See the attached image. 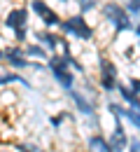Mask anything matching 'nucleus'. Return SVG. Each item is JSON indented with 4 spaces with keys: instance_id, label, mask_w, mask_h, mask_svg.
I'll use <instances>...</instances> for the list:
<instances>
[{
    "instance_id": "6",
    "label": "nucleus",
    "mask_w": 140,
    "mask_h": 152,
    "mask_svg": "<svg viewBox=\"0 0 140 152\" xmlns=\"http://www.w3.org/2000/svg\"><path fill=\"white\" fill-rule=\"evenodd\" d=\"M28 7H30V12L33 14H38V19L42 21V26L44 28H59L61 26V14L56 10H52L49 5H47V0H30L28 2Z\"/></svg>"
},
{
    "instance_id": "17",
    "label": "nucleus",
    "mask_w": 140,
    "mask_h": 152,
    "mask_svg": "<svg viewBox=\"0 0 140 152\" xmlns=\"http://www.w3.org/2000/svg\"><path fill=\"white\" fill-rule=\"evenodd\" d=\"M124 7L128 10V14H131V17H140V0H126V2H124Z\"/></svg>"
},
{
    "instance_id": "1",
    "label": "nucleus",
    "mask_w": 140,
    "mask_h": 152,
    "mask_svg": "<svg viewBox=\"0 0 140 152\" xmlns=\"http://www.w3.org/2000/svg\"><path fill=\"white\" fill-rule=\"evenodd\" d=\"M100 17L105 23H110L112 26V31L115 33H126V31H133L136 26H133V17L128 14V10L117 2V0H107V2H103L100 5Z\"/></svg>"
},
{
    "instance_id": "11",
    "label": "nucleus",
    "mask_w": 140,
    "mask_h": 152,
    "mask_svg": "<svg viewBox=\"0 0 140 152\" xmlns=\"http://www.w3.org/2000/svg\"><path fill=\"white\" fill-rule=\"evenodd\" d=\"M89 148L94 152H115L112 145H110V140L103 138V133H94V136L89 138Z\"/></svg>"
},
{
    "instance_id": "7",
    "label": "nucleus",
    "mask_w": 140,
    "mask_h": 152,
    "mask_svg": "<svg viewBox=\"0 0 140 152\" xmlns=\"http://www.w3.org/2000/svg\"><path fill=\"white\" fill-rule=\"evenodd\" d=\"M5 61H7L9 68H14V70H26V68H30V58L26 56V52L21 49L19 45L5 49Z\"/></svg>"
},
{
    "instance_id": "14",
    "label": "nucleus",
    "mask_w": 140,
    "mask_h": 152,
    "mask_svg": "<svg viewBox=\"0 0 140 152\" xmlns=\"http://www.w3.org/2000/svg\"><path fill=\"white\" fill-rule=\"evenodd\" d=\"M12 82H19V84H23L26 89H33L30 82H28L26 77H21L19 73H5V75H0V87H2V84H12Z\"/></svg>"
},
{
    "instance_id": "5",
    "label": "nucleus",
    "mask_w": 140,
    "mask_h": 152,
    "mask_svg": "<svg viewBox=\"0 0 140 152\" xmlns=\"http://www.w3.org/2000/svg\"><path fill=\"white\" fill-rule=\"evenodd\" d=\"M98 73H100L98 82H100V87H103V91H115V89L119 87V70H117V66L107 56H100Z\"/></svg>"
},
{
    "instance_id": "18",
    "label": "nucleus",
    "mask_w": 140,
    "mask_h": 152,
    "mask_svg": "<svg viewBox=\"0 0 140 152\" xmlns=\"http://www.w3.org/2000/svg\"><path fill=\"white\" fill-rule=\"evenodd\" d=\"M19 152H47V150H42L40 145H33V143H23V145H19Z\"/></svg>"
},
{
    "instance_id": "19",
    "label": "nucleus",
    "mask_w": 140,
    "mask_h": 152,
    "mask_svg": "<svg viewBox=\"0 0 140 152\" xmlns=\"http://www.w3.org/2000/svg\"><path fill=\"white\" fill-rule=\"evenodd\" d=\"M63 119H65V113H61L59 117H52V126H54V129H59V126H61V122H63Z\"/></svg>"
},
{
    "instance_id": "10",
    "label": "nucleus",
    "mask_w": 140,
    "mask_h": 152,
    "mask_svg": "<svg viewBox=\"0 0 140 152\" xmlns=\"http://www.w3.org/2000/svg\"><path fill=\"white\" fill-rule=\"evenodd\" d=\"M68 96L73 98V103L77 105V110H80L82 115H86V117H94V105H91V103H89V101H86V98H84L80 91L70 89V91H68Z\"/></svg>"
},
{
    "instance_id": "8",
    "label": "nucleus",
    "mask_w": 140,
    "mask_h": 152,
    "mask_svg": "<svg viewBox=\"0 0 140 152\" xmlns=\"http://www.w3.org/2000/svg\"><path fill=\"white\" fill-rule=\"evenodd\" d=\"M107 140H110V145H112L115 152H124L128 148L131 140L126 138V131H124V126H121V119H115V131H112V136H110Z\"/></svg>"
},
{
    "instance_id": "3",
    "label": "nucleus",
    "mask_w": 140,
    "mask_h": 152,
    "mask_svg": "<svg viewBox=\"0 0 140 152\" xmlns=\"http://www.w3.org/2000/svg\"><path fill=\"white\" fill-rule=\"evenodd\" d=\"M28 7H12L7 14H5V28H9L12 33H14V40L17 42H26L28 40Z\"/></svg>"
},
{
    "instance_id": "15",
    "label": "nucleus",
    "mask_w": 140,
    "mask_h": 152,
    "mask_svg": "<svg viewBox=\"0 0 140 152\" xmlns=\"http://www.w3.org/2000/svg\"><path fill=\"white\" fill-rule=\"evenodd\" d=\"M124 117L140 131V108H124Z\"/></svg>"
},
{
    "instance_id": "13",
    "label": "nucleus",
    "mask_w": 140,
    "mask_h": 152,
    "mask_svg": "<svg viewBox=\"0 0 140 152\" xmlns=\"http://www.w3.org/2000/svg\"><path fill=\"white\" fill-rule=\"evenodd\" d=\"M23 52H26V56H30V58H40V61H47V47H42L40 42H35V45H26L23 47Z\"/></svg>"
},
{
    "instance_id": "9",
    "label": "nucleus",
    "mask_w": 140,
    "mask_h": 152,
    "mask_svg": "<svg viewBox=\"0 0 140 152\" xmlns=\"http://www.w3.org/2000/svg\"><path fill=\"white\" fill-rule=\"evenodd\" d=\"M35 42H40L42 47H47V49L54 54V52L61 47L63 38H61V35H56V33H52L49 28H44V31H38V33H35Z\"/></svg>"
},
{
    "instance_id": "20",
    "label": "nucleus",
    "mask_w": 140,
    "mask_h": 152,
    "mask_svg": "<svg viewBox=\"0 0 140 152\" xmlns=\"http://www.w3.org/2000/svg\"><path fill=\"white\" fill-rule=\"evenodd\" d=\"M133 33H136V40H138V47H140V21L136 23V28H133Z\"/></svg>"
},
{
    "instance_id": "12",
    "label": "nucleus",
    "mask_w": 140,
    "mask_h": 152,
    "mask_svg": "<svg viewBox=\"0 0 140 152\" xmlns=\"http://www.w3.org/2000/svg\"><path fill=\"white\" fill-rule=\"evenodd\" d=\"M117 91H119V96L128 103V108H140V96L138 91H133L131 87H126V84H119L117 87Z\"/></svg>"
},
{
    "instance_id": "4",
    "label": "nucleus",
    "mask_w": 140,
    "mask_h": 152,
    "mask_svg": "<svg viewBox=\"0 0 140 152\" xmlns=\"http://www.w3.org/2000/svg\"><path fill=\"white\" fill-rule=\"evenodd\" d=\"M47 68L52 70L54 80L59 82L65 91L75 89V73L70 70V63L65 61V56H63V54H61V56H59V54H52V56L47 58Z\"/></svg>"
},
{
    "instance_id": "2",
    "label": "nucleus",
    "mask_w": 140,
    "mask_h": 152,
    "mask_svg": "<svg viewBox=\"0 0 140 152\" xmlns=\"http://www.w3.org/2000/svg\"><path fill=\"white\" fill-rule=\"evenodd\" d=\"M59 28L73 40H82V42H91L94 40V28H91L89 21L84 19L82 12L80 14H70L68 19H63Z\"/></svg>"
},
{
    "instance_id": "16",
    "label": "nucleus",
    "mask_w": 140,
    "mask_h": 152,
    "mask_svg": "<svg viewBox=\"0 0 140 152\" xmlns=\"http://www.w3.org/2000/svg\"><path fill=\"white\" fill-rule=\"evenodd\" d=\"M75 2H77V7H80L82 14H89V12H94V10L100 5V0H75Z\"/></svg>"
},
{
    "instance_id": "21",
    "label": "nucleus",
    "mask_w": 140,
    "mask_h": 152,
    "mask_svg": "<svg viewBox=\"0 0 140 152\" xmlns=\"http://www.w3.org/2000/svg\"><path fill=\"white\" fill-rule=\"evenodd\" d=\"M2 58H5V49L0 47V61H2Z\"/></svg>"
},
{
    "instance_id": "22",
    "label": "nucleus",
    "mask_w": 140,
    "mask_h": 152,
    "mask_svg": "<svg viewBox=\"0 0 140 152\" xmlns=\"http://www.w3.org/2000/svg\"><path fill=\"white\" fill-rule=\"evenodd\" d=\"M59 2H63V5H68V2H70V0H59Z\"/></svg>"
}]
</instances>
